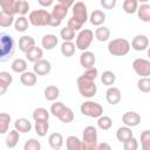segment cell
<instances>
[{
	"label": "cell",
	"instance_id": "cell-1",
	"mask_svg": "<svg viewBox=\"0 0 150 150\" xmlns=\"http://www.w3.org/2000/svg\"><path fill=\"white\" fill-rule=\"evenodd\" d=\"M131 43L124 38L114 39L108 43V52L112 56H124L129 53Z\"/></svg>",
	"mask_w": 150,
	"mask_h": 150
},
{
	"label": "cell",
	"instance_id": "cell-2",
	"mask_svg": "<svg viewBox=\"0 0 150 150\" xmlns=\"http://www.w3.org/2000/svg\"><path fill=\"white\" fill-rule=\"evenodd\" d=\"M14 53V40L13 36L7 33L0 34V61L8 60Z\"/></svg>",
	"mask_w": 150,
	"mask_h": 150
},
{
	"label": "cell",
	"instance_id": "cell-3",
	"mask_svg": "<svg viewBox=\"0 0 150 150\" xmlns=\"http://www.w3.org/2000/svg\"><path fill=\"white\" fill-rule=\"evenodd\" d=\"M98 145L97 142V130L93 125H88L82 132V146L83 150H96Z\"/></svg>",
	"mask_w": 150,
	"mask_h": 150
},
{
	"label": "cell",
	"instance_id": "cell-4",
	"mask_svg": "<svg viewBox=\"0 0 150 150\" xmlns=\"http://www.w3.org/2000/svg\"><path fill=\"white\" fill-rule=\"evenodd\" d=\"M76 83H77L79 93L83 97L90 98V97H93V96L96 95V93H97V86L95 84V81L88 80L83 75H81V76L77 77Z\"/></svg>",
	"mask_w": 150,
	"mask_h": 150
},
{
	"label": "cell",
	"instance_id": "cell-5",
	"mask_svg": "<svg viewBox=\"0 0 150 150\" xmlns=\"http://www.w3.org/2000/svg\"><path fill=\"white\" fill-rule=\"evenodd\" d=\"M50 18H52V14L46 9H34L28 15L29 23L35 27L49 26Z\"/></svg>",
	"mask_w": 150,
	"mask_h": 150
},
{
	"label": "cell",
	"instance_id": "cell-6",
	"mask_svg": "<svg viewBox=\"0 0 150 150\" xmlns=\"http://www.w3.org/2000/svg\"><path fill=\"white\" fill-rule=\"evenodd\" d=\"M80 111L84 116L91 118H98L103 115V107L95 101H86L81 104Z\"/></svg>",
	"mask_w": 150,
	"mask_h": 150
},
{
	"label": "cell",
	"instance_id": "cell-7",
	"mask_svg": "<svg viewBox=\"0 0 150 150\" xmlns=\"http://www.w3.org/2000/svg\"><path fill=\"white\" fill-rule=\"evenodd\" d=\"M94 36H95V34L91 29H89V28L81 29L76 36V42H75L76 48H79L82 52L88 50V48L90 47V45L94 40Z\"/></svg>",
	"mask_w": 150,
	"mask_h": 150
},
{
	"label": "cell",
	"instance_id": "cell-8",
	"mask_svg": "<svg viewBox=\"0 0 150 150\" xmlns=\"http://www.w3.org/2000/svg\"><path fill=\"white\" fill-rule=\"evenodd\" d=\"M132 69L139 77H149L150 76V60L146 59H135L132 62Z\"/></svg>",
	"mask_w": 150,
	"mask_h": 150
},
{
	"label": "cell",
	"instance_id": "cell-9",
	"mask_svg": "<svg viewBox=\"0 0 150 150\" xmlns=\"http://www.w3.org/2000/svg\"><path fill=\"white\" fill-rule=\"evenodd\" d=\"M71 12H73V18L76 21H79L81 25H84L87 22V20L89 19L87 6L82 1H76L74 4V6L71 7Z\"/></svg>",
	"mask_w": 150,
	"mask_h": 150
},
{
	"label": "cell",
	"instance_id": "cell-10",
	"mask_svg": "<svg viewBox=\"0 0 150 150\" xmlns=\"http://www.w3.org/2000/svg\"><path fill=\"white\" fill-rule=\"evenodd\" d=\"M149 39L146 35L144 34H137L136 36H134V39L131 40V48L137 50V52H142L149 48Z\"/></svg>",
	"mask_w": 150,
	"mask_h": 150
},
{
	"label": "cell",
	"instance_id": "cell-11",
	"mask_svg": "<svg viewBox=\"0 0 150 150\" xmlns=\"http://www.w3.org/2000/svg\"><path fill=\"white\" fill-rule=\"evenodd\" d=\"M52 70V64L48 60H40L38 62L34 63L33 66V71L38 75V76H45V75H48Z\"/></svg>",
	"mask_w": 150,
	"mask_h": 150
},
{
	"label": "cell",
	"instance_id": "cell-12",
	"mask_svg": "<svg viewBox=\"0 0 150 150\" xmlns=\"http://www.w3.org/2000/svg\"><path fill=\"white\" fill-rule=\"evenodd\" d=\"M122 122L129 128L137 127L141 123V115L136 111H127L122 116Z\"/></svg>",
	"mask_w": 150,
	"mask_h": 150
},
{
	"label": "cell",
	"instance_id": "cell-13",
	"mask_svg": "<svg viewBox=\"0 0 150 150\" xmlns=\"http://www.w3.org/2000/svg\"><path fill=\"white\" fill-rule=\"evenodd\" d=\"M95 62H96V56L90 50L82 52V54L80 55V64L86 69L93 68L95 66Z\"/></svg>",
	"mask_w": 150,
	"mask_h": 150
},
{
	"label": "cell",
	"instance_id": "cell-14",
	"mask_svg": "<svg viewBox=\"0 0 150 150\" xmlns=\"http://www.w3.org/2000/svg\"><path fill=\"white\" fill-rule=\"evenodd\" d=\"M35 40L33 36L30 35H22L19 39V49L22 53H28L29 50H32L33 48H35Z\"/></svg>",
	"mask_w": 150,
	"mask_h": 150
},
{
	"label": "cell",
	"instance_id": "cell-15",
	"mask_svg": "<svg viewBox=\"0 0 150 150\" xmlns=\"http://www.w3.org/2000/svg\"><path fill=\"white\" fill-rule=\"evenodd\" d=\"M121 90L117 88V87H109L105 91V98H107V102L111 105H115L117 104L120 101H121Z\"/></svg>",
	"mask_w": 150,
	"mask_h": 150
},
{
	"label": "cell",
	"instance_id": "cell-16",
	"mask_svg": "<svg viewBox=\"0 0 150 150\" xmlns=\"http://www.w3.org/2000/svg\"><path fill=\"white\" fill-rule=\"evenodd\" d=\"M1 12L6 15L14 16L16 14V0H5L0 2Z\"/></svg>",
	"mask_w": 150,
	"mask_h": 150
},
{
	"label": "cell",
	"instance_id": "cell-17",
	"mask_svg": "<svg viewBox=\"0 0 150 150\" xmlns=\"http://www.w3.org/2000/svg\"><path fill=\"white\" fill-rule=\"evenodd\" d=\"M89 21H90L91 25L100 27L105 21V13L101 9H94L91 12V14L89 15Z\"/></svg>",
	"mask_w": 150,
	"mask_h": 150
},
{
	"label": "cell",
	"instance_id": "cell-18",
	"mask_svg": "<svg viewBox=\"0 0 150 150\" xmlns=\"http://www.w3.org/2000/svg\"><path fill=\"white\" fill-rule=\"evenodd\" d=\"M59 43V39L54 34H46L41 39V45L46 50H52Z\"/></svg>",
	"mask_w": 150,
	"mask_h": 150
},
{
	"label": "cell",
	"instance_id": "cell-19",
	"mask_svg": "<svg viewBox=\"0 0 150 150\" xmlns=\"http://www.w3.org/2000/svg\"><path fill=\"white\" fill-rule=\"evenodd\" d=\"M14 129L18 130L20 134H27L32 129V123L29 120L25 117H20L14 122Z\"/></svg>",
	"mask_w": 150,
	"mask_h": 150
},
{
	"label": "cell",
	"instance_id": "cell-20",
	"mask_svg": "<svg viewBox=\"0 0 150 150\" xmlns=\"http://www.w3.org/2000/svg\"><path fill=\"white\" fill-rule=\"evenodd\" d=\"M13 76L8 71H0V95H4L7 90V88L12 84Z\"/></svg>",
	"mask_w": 150,
	"mask_h": 150
},
{
	"label": "cell",
	"instance_id": "cell-21",
	"mask_svg": "<svg viewBox=\"0 0 150 150\" xmlns=\"http://www.w3.org/2000/svg\"><path fill=\"white\" fill-rule=\"evenodd\" d=\"M66 146L67 150H83L82 139H80L75 135H70L66 138Z\"/></svg>",
	"mask_w": 150,
	"mask_h": 150
},
{
	"label": "cell",
	"instance_id": "cell-22",
	"mask_svg": "<svg viewBox=\"0 0 150 150\" xmlns=\"http://www.w3.org/2000/svg\"><path fill=\"white\" fill-rule=\"evenodd\" d=\"M38 81V75L34 71H25L20 75V82L26 87H33Z\"/></svg>",
	"mask_w": 150,
	"mask_h": 150
},
{
	"label": "cell",
	"instance_id": "cell-23",
	"mask_svg": "<svg viewBox=\"0 0 150 150\" xmlns=\"http://www.w3.org/2000/svg\"><path fill=\"white\" fill-rule=\"evenodd\" d=\"M132 131H131V128L124 125V127H120L116 131V138L117 141H120L121 143H124L127 142L128 139L132 138Z\"/></svg>",
	"mask_w": 150,
	"mask_h": 150
},
{
	"label": "cell",
	"instance_id": "cell-24",
	"mask_svg": "<svg viewBox=\"0 0 150 150\" xmlns=\"http://www.w3.org/2000/svg\"><path fill=\"white\" fill-rule=\"evenodd\" d=\"M68 9H69V8H67V7L63 6L62 4L57 2V4H55V5L53 6L52 16L55 18V19H57V20H60V21H62V20L66 18V15H67Z\"/></svg>",
	"mask_w": 150,
	"mask_h": 150
},
{
	"label": "cell",
	"instance_id": "cell-25",
	"mask_svg": "<svg viewBox=\"0 0 150 150\" xmlns=\"http://www.w3.org/2000/svg\"><path fill=\"white\" fill-rule=\"evenodd\" d=\"M19 139H20V132L14 129V130H9V131H8L5 142H6V145H7L8 148L13 149V148H15V146L18 145Z\"/></svg>",
	"mask_w": 150,
	"mask_h": 150
},
{
	"label": "cell",
	"instance_id": "cell-26",
	"mask_svg": "<svg viewBox=\"0 0 150 150\" xmlns=\"http://www.w3.org/2000/svg\"><path fill=\"white\" fill-rule=\"evenodd\" d=\"M11 68L14 73L23 74L25 71H27V61L21 59V57H16V59L13 60V62L11 64Z\"/></svg>",
	"mask_w": 150,
	"mask_h": 150
},
{
	"label": "cell",
	"instance_id": "cell-27",
	"mask_svg": "<svg viewBox=\"0 0 150 150\" xmlns=\"http://www.w3.org/2000/svg\"><path fill=\"white\" fill-rule=\"evenodd\" d=\"M137 15L138 19L143 22H149L150 21V5L149 4H141L137 9Z\"/></svg>",
	"mask_w": 150,
	"mask_h": 150
},
{
	"label": "cell",
	"instance_id": "cell-28",
	"mask_svg": "<svg viewBox=\"0 0 150 150\" xmlns=\"http://www.w3.org/2000/svg\"><path fill=\"white\" fill-rule=\"evenodd\" d=\"M48 144L53 149H60L63 145V136L60 132H53L48 137Z\"/></svg>",
	"mask_w": 150,
	"mask_h": 150
},
{
	"label": "cell",
	"instance_id": "cell-29",
	"mask_svg": "<svg viewBox=\"0 0 150 150\" xmlns=\"http://www.w3.org/2000/svg\"><path fill=\"white\" fill-rule=\"evenodd\" d=\"M76 45L73 41H63L61 45V54L66 57H70L75 54Z\"/></svg>",
	"mask_w": 150,
	"mask_h": 150
},
{
	"label": "cell",
	"instance_id": "cell-30",
	"mask_svg": "<svg viewBox=\"0 0 150 150\" xmlns=\"http://www.w3.org/2000/svg\"><path fill=\"white\" fill-rule=\"evenodd\" d=\"M42 56H43V50L40 47H35L32 50H29L28 53H26V59L33 63L42 60Z\"/></svg>",
	"mask_w": 150,
	"mask_h": 150
},
{
	"label": "cell",
	"instance_id": "cell-31",
	"mask_svg": "<svg viewBox=\"0 0 150 150\" xmlns=\"http://www.w3.org/2000/svg\"><path fill=\"white\" fill-rule=\"evenodd\" d=\"M95 38L101 41V42H104V41H108L109 38H110V29L105 26H100L95 29Z\"/></svg>",
	"mask_w": 150,
	"mask_h": 150
},
{
	"label": "cell",
	"instance_id": "cell-32",
	"mask_svg": "<svg viewBox=\"0 0 150 150\" xmlns=\"http://www.w3.org/2000/svg\"><path fill=\"white\" fill-rule=\"evenodd\" d=\"M34 130L38 136H40V137L46 136L49 130V122L48 121H36L34 124Z\"/></svg>",
	"mask_w": 150,
	"mask_h": 150
},
{
	"label": "cell",
	"instance_id": "cell-33",
	"mask_svg": "<svg viewBox=\"0 0 150 150\" xmlns=\"http://www.w3.org/2000/svg\"><path fill=\"white\" fill-rule=\"evenodd\" d=\"M32 117L35 122L36 121H48L49 120V111L46 108L39 107V108L34 109V111L32 114Z\"/></svg>",
	"mask_w": 150,
	"mask_h": 150
},
{
	"label": "cell",
	"instance_id": "cell-34",
	"mask_svg": "<svg viewBox=\"0 0 150 150\" xmlns=\"http://www.w3.org/2000/svg\"><path fill=\"white\" fill-rule=\"evenodd\" d=\"M43 94H45V98L47 101H55L60 96V89L56 86H48V87H46Z\"/></svg>",
	"mask_w": 150,
	"mask_h": 150
},
{
	"label": "cell",
	"instance_id": "cell-35",
	"mask_svg": "<svg viewBox=\"0 0 150 150\" xmlns=\"http://www.w3.org/2000/svg\"><path fill=\"white\" fill-rule=\"evenodd\" d=\"M138 1L137 0H124L122 4V8L127 14H134L138 9Z\"/></svg>",
	"mask_w": 150,
	"mask_h": 150
},
{
	"label": "cell",
	"instance_id": "cell-36",
	"mask_svg": "<svg viewBox=\"0 0 150 150\" xmlns=\"http://www.w3.org/2000/svg\"><path fill=\"white\" fill-rule=\"evenodd\" d=\"M11 115L7 112H1L0 114V134L5 135L8 129H9V123H11Z\"/></svg>",
	"mask_w": 150,
	"mask_h": 150
},
{
	"label": "cell",
	"instance_id": "cell-37",
	"mask_svg": "<svg viewBox=\"0 0 150 150\" xmlns=\"http://www.w3.org/2000/svg\"><path fill=\"white\" fill-rule=\"evenodd\" d=\"M116 81V75L111 70H105L101 75V82L107 87H112V84Z\"/></svg>",
	"mask_w": 150,
	"mask_h": 150
},
{
	"label": "cell",
	"instance_id": "cell-38",
	"mask_svg": "<svg viewBox=\"0 0 150 150\" xmlns=\"http://www.w3.org/2000/svg\"><path fill=\"white\" fill-rule=\"evenodd\" d=\"M29 26V20L28 18L26 16H19L18 19H15V22H14V28L16 32H26L27 28Z\"/></svg>",
	"mask_w": 150,
	"mask_h": 150
},
{
	"label": "cell",
	"instance_id": "cell-39",
	"mask_svg": "<svg viewBox=\"0 0 150 150\" xmlns=\"http://www.w3.org/2000/svg\"><path fill=\"white\" fill-rule=\"evenodd\" d=\"M57 118L62 122V123H70L74 121V112L69 107H64V109L61 111V114L57 116Z\"/></svg>",
	"mask_w": 150,
	"mask_h": 150
},
{
	"label": "cell",
	"instance_id": "cell-40",
	"mask_svg": "<svg viewBox=\"0 0 150 150\" xmlns=\"http://www.w3.org/2000/svg\"><path fill=\"white\" fill-rule=\"evenodd\" d=\"M97 127L101 130H109L112 127V120L109 116L102 115L101 117L97 118Z\"/></svg>",
	"mask_w": 150,
	"mask_h": 150
},
{
	"label": "cell",
	"instance_id": "cell-41",
	"mask_svg": "<svg viewBox=\"0 0 150 150\" xmlns=\"http://www.w3.org/2000/svg\"><path fill=\"white\" fill-rule=\"evenodd\" d=\"M29 4L26 0H16V14L19 16H25V14L28 13Z\"/></svg>",
	"mask_w": 150,
	"mask_h": 150
},
{
	"label": "cell",
	"instance_id": "cell-42",
	"mask_svg": "<svg viewBox=\"0 0 150 150\" xmlns=\"http://www.w3.org/2000/svg\"><path fill=\"white\" fill-rule=\"evenodd\" d=\"M60 36L62 38L63 41H73L75 39V30L71 29L70 27L66 26L64 28L61 29L60 32Z\"/></svg>",
	"mask_w": 150,
	"mask_h": 150
},
{
	"label": "cell",
	"instance_id": "cell-43",
	"mask_svg": "<svg viewBox=\"0 0 150 150\" xmlns=\"http://www.w3.org/2000/svg\"><path fill=\"white\" fill-rule=\"evenodd\" d=\"M137 88L142 93H150V77H139L137 81Z\"/></svg>",
	"mask_w": 150,
	"mask_h": 150
},
{
	"label": "cell",
	"instance_id": "cell-44",
	"mask_svg": "<svg viewBox=\"0 0 150 150\" xmlns=\"http://www.w3.org/2000/svg\"><path fill=\"white\" fill-rule=\"evenodd\" d=\"M141 148L142 150H150V130H144L141 134Z\"/></svg>",
	"mask_w": 150,
	"mask_h": 150
},
{
	"label": "cell",
	"instance_id": "cell-45",
	"mask_svg": "<svg viewBox=\"0 0 150 150\" xmlns=\"http://www.w3.org/2000/svg\"><path fill=\"white\" fill-rule=\"evenodd\" d=\"M23 150H41V143L35 138H30L23 144Z\"/></svg>",
	"mask_w": 150,
	"mask_h": 150
},
{
	"label": "cell",
	"instance_id": "cell-46",
	"mask_svg": "<svg viewBox=\"0 0 150 150\" xmlns=\"http://www.w3.org/2000/svg\"><path fill=\"white\" fill-rule=\"evenodd\" d=\"M15 22L14 16L11 15H6L2 12H0V26L1 27H9L11 25H13Z\"/></svg>",
	"mask_w": 150,
	"mask_h": 150
},
{
	"label": "cell",
	"instance_id": "cell-47",
	"mask_svg": "<svg viewBox=\"0 0 150 150\" xmlns=\"http://www.w3.org/2000/svg\"><path fill=\"white\" fill-rule=\"evenodd\" d=\"M64 107H66V105H64L62 102H59V101L54 102V103L50 105V112H52V115L55 116V117H57V116L61 114V111L64 109Z\"/></svg>",
	"mask_w": 150,
	"mask_h": 150
},
{
	"label": "cell",
	"instance_id": "cell-48",
	"mask_svg": "<svg viewBox=\"0 0 150 150\" xmlns=\"http://www.w3.org/2000/svg\"><path fill=\"white\" fill-rule=\"evenodd\" d=\"M123 149L124 150H137L138 149V141L135 137L128 139L127 142L123 143Z\"/></svg>",
	"mask_w": 150,
	"mask_h": 150
},
{
	"label": "cell",
	"instance_id": "cell-49",
	"mask_svg": "<svg viewBox=\"0 0 150 150\" xmlns=\"http://www.w3.org/2000/svg\"><path fill=\"white\" fill-rule=\"evenodd\" d=\"M86 79H88V80H91V81H95V79L97 77V75H98V71H97V69L95 68V67H93V68H90V69H86V71L82 74Z\"/></svg>",
	"mask_w": 150,
	"mask_h": 150
},
{
	"label": "cell",
	"instance_id": "cell-50",
	"mask_svg": "<svg viewBox=\"0 0 150 150\" xmlns=\"http://www.w3.org/2000/svg\"><path fill=\"white\" fill-rule=\"evenodd\" d=\"M67 26H68V27H70L71 29H74V30L76 32V30H80V29L82 28V26H83V25H81L79 21H76V20H75V19L71 16V18L68 20Z\"/></svg>",
	"mask_w": 150,
	"mask_h": 150
},
{
	"label": "cell",
	"instance_id": "cell-51",
	"mask_svg": "<svg viewBox=\"0 0 150 150\" xmlns=\"http://www.w3.org/2000/svg\"><path fill=\"white\" fill-rule=\"evenodd\" d=\"M100 4L105 9H112L116 6V0H101Z\"/></svg>",
	"mask_w": 150,
	"mask_h": 150
},
{
	"label": "cell",
	"instance_id": "cell-52",
	"mask_svg": "<svg viewBox=\"0 0 150 150\" xmlns=\"http://www.w3.org/2000/svg\"><path fill=\"white\" fill-rule=\"evenodd\" d=\"M96 150H112V149H111V146H110L109 143H107V142H102V143H98Z\"/></svg>",
	"mask_w": 150,
	"mask_h": 150
},
{
	"label": "cell",
	"instance_id": "cell-53",
	"mask_svg": "<svg viewBox=\"0 0 150 150\" xmlns=\"http://www.w3.org/2000/svg\"><path fill=\"white\" fill-rule=\"evenodd\" d=\"M38 4H39L40 6H43V7H49V6H52L54 2H53V0H47V1L39 0V1H38Z\"/></svg>",
	"mask_w": 150,
	"mask_h": 150
},
{
	"label": "cell",
	"instance_id": "cell-54",
	"mask_svg": "<svg viewBox=\"0 0 150 150\" xmlns=\"http://www.w3.org/2000/svg\"><path fill=\"white\" fill-rule=\"evenodd\" d=\"M148 56H149V59H150V46H149V48H148Z\"/></svg>",
	"mask_w": 150,
	"mask_h": 150
},
{
	"label": "cell",
	"instance_id": "cell-55",
	"mask_svg": "<svg viewBox=\"0 0 150 150\" xmlns=\"http://www.w3.org/2000/svg\"><path fill=\"white\" fill-rule=\"evenodd\" d=\"M53 150H60V149H53Z\"/></svg>",
	"mask_w": 150,
	"mask_h": 150
}]
</instances>
